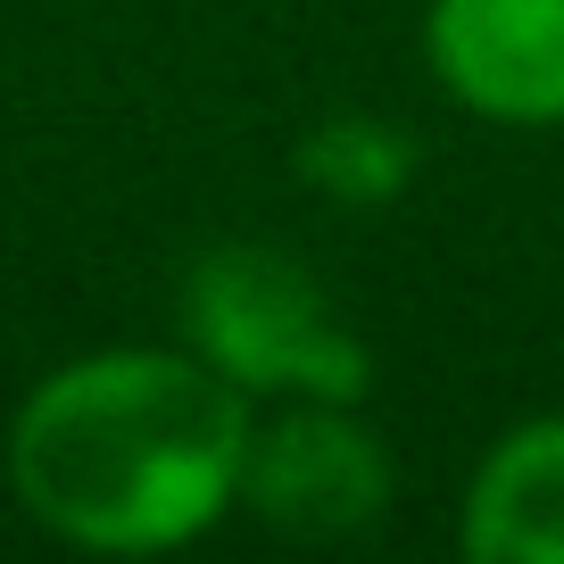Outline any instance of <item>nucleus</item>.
I'll return each instance as SVG.
<instances>
[{
    "instance_id": "f257e3e1",
    "label": "nucleus",
    "mask_w": 564,
    "mask_h": 564,
    "mask_svg": "<svg viewBox=\"0 0 564 564\" xmlns=\"http://www.w3.org/2000/svg\"><path fill=\"white\" fill-rule=\"evenodd\" d=\"M249 390L199 349H91L9 423L25 514L91 556H166L241 507Z\"/></svg>"
},
{
    "instance_id": "f03ea898",
    "label": "nucleus",
    "mask_w": 564,
    "mask_h": 564,
    "mask_svg": "<svg viewBox=\"0 0 564 564\" xmlns=\"http://www.w3.org/2000/svg\"><path fill=\"white\" fill-rule=\"evenodd\" d=\"M183 349L249 399H366V340L282 249H208L183 282Z\"/></svg>"
},
{
    "instance_id": "7ed1b4c3",
    "label": "nucleus",
    "mask_w": 564,
    "mask_h": 564,
    "mask_svg": "<svg viewBox=\"0 0 564 564\" xmlns=\"http://www.w3.org/2000/svg\"><path fill=\"white\" fill-rule=\"evenodd\" d=\"M241 498L291 540H349V531L382 523L390 457L349 415V399H291V415L249 432Z\"/></svg>"
},
{
    "instance_id": "20e7f679",
    "label": "nucleus",
    "mask_w": 564,
    "mask_h": 564,
    "mask_svg": "<svg viewBox=\"0 0 564 564\" xmlns=\"http://www.w3.org/2000/svg\"><path fill=\"white\" fill-rule=\"evenodd\" d=\"M423 58L490 124H564V0H432Z\"/></svg>"
},
{
    "instance_id": "39448f33",
    "label": "nucleus",
    "mask_w": 564,
    "mask_h": 564,
    "mask_svg": "<svg viewBox=\"0 0 564 564\" xmlns=\"http://www.w3.org/2000/svg\"><path fill=\"white\" fill-rule=\"evenodd\" d=\"M465 556L564 564V415H531L481 457L465 490Z\"/></svg>"
},
{
    "instance_id": "423d86ee",
    "label": "nucleus",
    "mask_w": 564,
    "mask_h": 564,
    "mask_svg": "<svg viewBox=\"0 0 564 564\" xmlns=\"http://www.w3.org/2000/svg\"><path fill=\"white\" fill-rule=\"evenodd\" d=\"M307 183H324L340 199H390L406 183V141L382 124H333L307 150Z\"/></svg>"
}]
</instances>
